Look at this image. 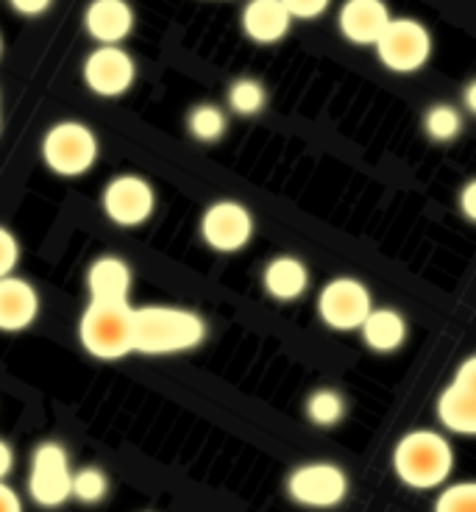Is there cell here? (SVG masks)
<instances>
[{
    "label": "cell",
    "instance_id": "cell-25",
    "mask_svg": "<svg viewBox=\"0 0 476 512\" xmlns=\"http://www.w3.org/2000/svg\"><path fill=\"white\" fill-rule=\"evenodd\" d=\"M435 512H476V482L446 487L435 501Z\"/></svg>",
    "mask_w": 476,
    "mask_h": 512
},
{
    "label": "cell",
    "instance_id": "cell-26",
    "mask_svg": "<svg viewBox=\"0 0 476 512\" xmlns=\"http://www.w3.org/2000/svg\"><path fill=\"white\" fill-rule=\"evenodd\" d=\"M20 262V240L6 226H0V279L12 276Z\"/></svg>",
    "mask_w": 476,
    "mask_h": 512
},
{
    "label": "cell",
    "instance_id": "cell-2",
    "mask_svg": "<svg viewBox=\"0 0 476 512\" xmlns=\"http://www.w3.org/2000/svg\"><path fill=\"white\" fill-rule=\"evenodd\" d=\"M393 471L412 490L446 485L454 471V448L443 435L418 429L404 435L393 448Z\"/></svg>",
    "mask_w": 476,
    "mask_h": 512
},
{
    "label": "cell",
    "instance_id": "cell-1",
    "mask_svg": "<svg viewBox=\"0 0 476 512\" xmlns=\"http://www.w3.org/2000/svg\"><path fill=\"white\" fill-rule=\"evenodd\" d=\"M206 323L193 309L134 307V351L148 357H168L193 351L204 343Z\"/></svg>",
    "mask_w": 476,
    "mask_h": 512
},
{
    "label": "cell",
    "instance_id": "cell-30",
    "mask_svg": "<svg viewBox=\"0 0 476 512\" xmlns=\"http://www.w3.org/2000/svg\"><path fill=\"white\" fill-rule=\"evenodd\" d=\"M0 512H23V501L6 482H0Z\"/></svg>",
    "mask_w": 476,
    "mask_h": 512
},
{
    "label": "cell",
    "instance_id": "cell-19",
    "mask_svg": "<svg viewBox=\"0 0 476 512\" xmlns=\"http://www.w3.org/2000/svg\"><path fill=\"white\" fill-rule=\"evenodd\" d=\"M362 340L371 351L379 354H390V351H399L407 340V320L401 318L396 309H371L368 318L360 326Z\"/></svg>",
    "mask_w": 476,
    "mask_h": 512
},
{
    "label": "cell",
    "instance_id": "cell-15",
    "mask_svg": "<svg viewBox=\"0 0 476 512\" xmlns=\"http://www.w3.org/2000/svg\"><path fill=\"white\" fill-rule=\"evenodd\" d=\"M134 270L123 256H98L87 270L90 301H129Z\"/></svg>",
    "mask_w": 476,
    "mask_h": 512
},
{
    "label": "cell",
    "instance_id": "cell-11",
    "mask_svg": "<svg viewBox=\"0 0 476 512\" xmlns=\"http://www.w3.org/2000/svg\"><path fill=\"white\" fill-rule=\"evenodd\" d=\"M440 423L454 435L476 437V354L457 368V376L438 398Z\"/></svg>",
    "mask_w": 476,
    "mask_h": 512
},
{
    "label": "cell",
    "instance_id": "cell-10",
    "mask_svg": "<svg viewBox=\"0 0 476 512\" xmlns=\"http://www.w3.org/2000/svg\"><path fill=\"white\" fill-rule=\"evenodd\" d=\"M201 237L218 254H237L254 237V218L240 201H215L201 218Z\"/></svg>",
    "mask_w": 476,
    "mask_h": 512
},
{
    "label": "cell",
    "instance_id": "cell-21",
    "mask_svg": "<svg viewBox=\"0 0 476 512\" xmlns=\"http://www.w3.org/2000/svg\"><path fill=\"white\" fill-rule=\"evenodd\" d=\"M343 415H346V401L337 390L323 387V390H315L309 396L307 418L315 426H335V423L343 421Z\"/></svg>",
    "mask_w": 476,
    "mask_h": 512
},
{
    "label": "cell",
    "instance_id": "cell-6",
    "mask_svg": "<svg viewBox=\"0 0 476 512\" xmlns=\"http://www.w3.org/2000/svg\"><path fill=\"white\" fill-rule=\"evenodd\" d=\"M371 309H374L371 290L351 276H337L318 295V315L335 332L360 329Z\"/></svg>",
    "mask_w": 476,
    "mask_h": 512
},
{
    "label": "cell",
    "instance_id": "cell-23",
    "mask_svg": "<svg viewBox=\"0 0 476 512\" xmlns=\"http://www.w3.org/2000/svg\"><path fill=\"white\" fill-rule=\"evenodd\" d=\"M106 496H109V476L101 468L87 465L73 474V499L81 504H101Z\"/></svg>",
    "mask_w": 476,
    "mask_h": 512
},
{
    "label": "cell",
    "instance_id": "cell-3",
    "mask_svg": "<svg viewBox=\"0 0 476 512\" xmlns=\"http://www.w3.org/2000/svg\"><path fill=\"white\" fill-rule=\"evenodd\" d=\"M78 340L90 357L103 362L134 354L131 301H90L78 320Z\"/></svg>",
    "mask_w": 476,
    "mask_h": 512
},
{
    "label": "cell",
    "instance_id": "cell-27",
    "mask_svg": "<svg viewBox=\"0 0 476 512\" xmlns=\"http://www.w3.org/2000/svg\"><path fill=\"white\" fill-rule=\"evenodd\" d=\"M282 3L293 20H315L329 9L332 0H282Z\"/></svg>",
    "mask_w": 476,
    "mask_h": 512
},
{
    "label": "cell",
    "instance_id": "cell-16",
    "mask_svg": "<svg viewBox=\"0 0 476 512\" xmlns=\"http://www.w3.org/2000/svg\"><path fill=\"white\" fill-rule=\"evenodd\" d=\"M84 23L92 39H98L101 45H117L134 28V9L126 0H92Z\"/></svg>",
    "mask_w": 476,
    "mask_h": 512
},
{
    "label": "cell",
    "instance_id": "cell-29",
    "mask_svg": "<svg viewBox=\"0 0 476 512\" xmlns=\"http://www.w3.org/2000/svg\"><path fill=\"white\" fill-rule=\"evenodd\" d=\"M53 0H12L14 12L26 14V17H37V14H45L51 9Z\"/></svg>",
    "mask_w": 476,
    "mask_h": 512
},
{
    "label": "cell",
    "instance_id": "cell-13",
    "mask_svg": "<svg viewBox=\"0 0 476 512\" xmlns=\"http://www.w3.org/2000/svg\"><path fill=\"white\" fill-rule=\"evenodd\" d=\"M39 318L37 287L23 276L0 279V332L17 334L26 332Z\"/></svg>",
    "mask_w": 476,
    "mask_h": 512
},
{
    "label": "cell",
    "instance_id": "cell-28",
    "mask_svg": "<svg viewBox=\"0 0 476 512\" xmlns=\"http://www.w3.org/2000/svg\"><path fill=\"white\" fill-rule=\"evenodd\" d=\"M460 209H463L465 218L476 223V179L468 181L460 192Z\"/></svg>",
    "mask_w": 476,
    "mask_h": 512
},
{
    "label": "cell",
    "instance_id": "cell-18",
    "mask_svg": "<svg viewBox=\"0 0 476 512\" xmlns=\"http://www.w3.org/2000/svg\"><path fill=\"white\" fill-rule=\"evenodd\" d=\"M262 284L276 301H296L307 293L309 270L298 256H276L262 273Z\"/></svg>",
    "mask_w": 476,
    "mask_h": 512
},
{
    "label": "cell",
    "instance_id": "cell-33",
    "mask_svg": "<svg viewBox=\"0 0 476 512\" xmlns=\"http://www.w3.org/2000/svg\"><path fill=\"white\" fill-rule=\"evenodd\" d=\"M0 48H3V42H0Z\"/></svg>",
    "mask_w": 476,
    "mask_h": 512
},
{
    "label": "cell",
    "instance_id": "cell-7",
    "mask_svg": "<svg viewBox=\"0 0 476 512\" xmlns=\"http://www.w3.org/2000/svg\"><path fill=\"white\" fill-rule=\"evenodd\" d=\"M290 499L312 510H332L348 493L346 471L335 462H307L287 479Z\"/></svg>",
    "mask_w": 476,
    "mask_h": 512
},
{
    "label": "cell",
    "instance_id": "cell-9",
    "mask_svg": "<svg viewBox=\"0 0 476 512\" xmlns=\"http://www.w3.org/2000/svg\"><path fill=\"white\" fill-rule=\"evenodd\" d=\"M101 206L106 218L112 220L115 226L137 229L154 215L156 192L151 187V181L134 176V173H123V176H117V179L106 184Z\"/></svg>",
    "mask_w": 476,
    "mask_h": 512
},
{
    "label": "cell",
    "instance_id": "cell-12",
    "mask_svg": "<svg viewBox=\"0 0 476 512\" xmlns=\"http://www.w3.org/2000/svg\"><path fill=\"white\" fill-rule=\"evenodd\" d=\"M137 76L134 59L117 45H101L84 64V81L101 98H120L131 90Z\"/></svg>",
    "mask_w": 476,
    "mask_h": 512
},
{
    "label": "cell",
    "instance_id": "cell-17",
    "mask_svg": "<svg viewBox=\"0 0 476 512\" xmlns=\"http://www.w3.org/2000/svg\"><path fill=\"white\" fill-rule=\"evenodd\" d=\"M293 17L282 0H251L243 12V28L259 45H273L290 31Z\"/></svg>",
    "mask_w": 476,
    "mask_h": 512
},
{
    "label": "cell",
    "instance_id": "cell-31",
    "mask_svg": "<svg viewBox=\"0 0 476 512\" xmlns=\"http://www.w3.org/2000/svg\"><path fill=\"white\" fill-rule=\"evenodd\" d=\"M14 468V451L12 446L0 437V482H6V476L12 474Z\"/></svg>",
    "mask_w": 476,
    "mask_h": 512
},
{
    "label": "cell",
    "instance_id": "cell-5",
    "mask_svg": "<svg viewBox=\"0 0 476 512\" xmlns=\"http://www.w3.org/2000/svg\"><path fill=\"white\" fill-rule=\"evenodd\" d=\"M28 496L45 510H56L73 499V468L59 443H39L28 468Z\"/></svg>",
    "mask_w": 476,
    "mask_h": 512
},
{
    "label": "cell",
    "instance_id": "cell-24",
    "mask_svg": "<svg viewBox=\"0 0 476 512\" xmlns=\"http://www.w3.org/2000/svg\"><path fill=\"white\" fill-rule=\"evenodd\" d=\"M229 106H232L237 115H257L259 109L265 106V87L254 81V78H240L234 81L232 90H229Z\"/></svg>",
    "mask_w": 476,
    "mask_h": 512
},
{
    "label": "cell",
    "instance_id": "cell-32",
    "mask_svg": "<svg viewBox=\"0 0 476 512\" xmlns=\"http://www.w3.org/2000/svg\"><path fill=\"white\" fill-rule=\"evenodd\" d=\"M465 106H468V112L476 115V81H471L468 87H465V95H463Z\"/></svg>",
    "mask_w": 476,
    "mask_h": 512
},
{
    "label": "cell",
    "instance_id": "cell-14",
    "mask_svg": "<svg viewBox=\"0 0 476 512\" xmlns=\"http://www.w3.org/2000/svg\"><path fill=\"white\" fill-rule=\"evenodd\" d=\"M390 20L385 0H346L340 9V31L354 45H376Z\"/></svg>",
    "mask_w": 476,
    "mask_h": 512
},
{
    "label": "cell",
    "instance_id": "cell-20",
    "mask_svg": "<svg viewBox=\"0 0 476 512\" xmlns=\"http://www.w3.org/2000/svg\"><path fill=\"white\" fill-rule=\"evenodd\" d=\"M226 115L215 103H201L195 106L190 117H187V128L198 142H218L226 134Z\"/></svg>",
    "mask_w": 476,
    "mask_h": 512
},
{
    "label": "cell",
    "instance_id": "cell-8",
    "mask_svg": "<svg viewBox=\"0 0 476 512\" xmlns=\"http://www.w3.org/2000/svg\"><path fill=\"white\" fill-rule=\"evenodd\" d=\"M376 53L393 73H415L432 56V37L418 20L399 17V20H390L385 34L379 37Z\"/></svg>",
    "mask_w": 476,
    "mask_h": 512
},
{
    "label": "cell",
    "instance_id": "cell-22",
    "mask_svg": "<svg viewBox=\"0 0 476 512\" xmlns=\"http://www.w3.org/2000/svg\"><path fill=\"white\" fill-rule=\"evenodd\" d=\"M426 134L435 142H451L463 131V117L451 103H438L426 112Z\"/></svg>",
    "mask_w": 476,
    "mask_h": 512
},
{
    "label": "cell",
    "instance_id": "cell-4",
    "mask_svg": "<svg viewBox=\"0 0 476 512\" xmlns=\"http://www.w3.org/2000/svg\"><path fill=\"white\" fill-rule=\"evenodd\" d=\"M42 159L56 176L78 179L95 165L98 140H95L90 126H84L78 120L56 123V126L48 128V134L42 140Z\"/></svg>",
    "mask_w": 476,
    "mask_h": 512
}]
</instances>
